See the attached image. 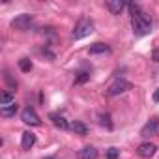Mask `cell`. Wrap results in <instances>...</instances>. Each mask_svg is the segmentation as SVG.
<instances>
[{
  "label": "cell",
  "instance_id": "cell-1",
  "mask_svg": "<svg viewBox=\"0 0 159 159\" xmlns=\"http://www.w3.org/2000/svg\"><path fill=\"white\" fill-rule=\"evenodd\" d=\"M131 26H133V32L137 36H146L150 30H152V19L146 11H139L135 15H131Z\"/></svg>",
  "mask_w": 159,
  "mask_h": 159
},
{
  "label": "cell",
  "instance_id": "cell-2",
  "mask_svg": "<svg viewBox=\"0 0 159 159\" xmlns=\"http://www.w3.org/2000/svg\"><path fill=\"white\" fill-rule=\"evenodd\" d=\"M92 32H94L92 21H88L86 17H83V19H79V23L75 25V28H73V32H71V38H73V39H83V38L90 36Z\"/></svg>",
  "mask_w": 159,
  "mask_h": 159
},
{
  "label": "cell",
  "instance_id": "cell-3",
  "mask_svg": "<svg viewBox=\"0 0 159 159\" xmlns=\"http://www.w3.org/2000/svg\"><path fill=\"white\" fill-rule=\"evenodd\" d=\"M153 135H159V118L157 116L150 118L140 129V137H153Z\"/></svg>",
  "mask_w": 159,
  "mask_h": 159
},
{
  "label": "cell",
  "instance_id": "cell-4",
  "mask_svg": "<svg viewBox=\"0 0 159 159\" xmlns=\"http://www.w3.org/2000/svg\"><path fill=\"white\" fill-rule=\"evenodd\" d=\"M127 90H131V83L124 81V79H118V81H114V83L109 86L107 96H120V94H124V92H127Z\"/></svg>",
  "mask_w": 159,
  "mask_h": 159
},
{
  "label": "cell",
  "instance_id": "cell-5",
  "mask_svg": "<svg viewBox=\"0 0 159 159\" xmlns=\"http://www.w3.org/2000/svg\"><path fill=\"white\" fill-rule=\"evenodd\" d=\"M32 15L30 13H23V15H19V17H15L13 21H11V26L15 28V30H28L30 26H32Z\"/></svg>",
  "mask_w": 159,
  "mask_h": 159
},
{
  "label": "cell",
  "instance_id": "cell-6",
  "mask_svg": "<svg viewBox=\"0 0 159 159\" xmlns=\"http://www.w3.org/2000/svg\"><path fill=\"white\" fill-rule=\"evenodd\" d=\"M21 120H23L26 125H39V124H41L39 116H38V114H36V111H34V109H30V107H26V109L21 112Z\"/></svg>",
  "mask_w": 159,
  "mask_h": 159
},
{
  "label": "cell",
  "instance_id": "cell-7",
  "mask_svg": "<svg viewBox=\"0 0 159 159\" xmlns=\"http://www.w3.org/2000/svg\"><path fill=\"white\" fill-rule=\"evenodd\" d=\"M155 152H157V146H155L153 142H142V144L137 148V153H139L140 157H144V159L153 157V155H155Z\"/></svg>",
  "mask_w": 159,
  "mask_h": 159
},
{
  "label": "cell",
  "instance_id": "cell-8",
  "mask_svg": "<svg viewBox=\"0 0 159 159\" xmlns=\"http://www.w3.org/2000/svg\"><path fill=\"white\" fill-rule=\"evenodd\" d=\"M49 120H51L58 129H69V122H67L60 112H51V114H49Z\"/></svg>",
  "mask_w": 159,
  "mask_h": 159
},
{
  "label": "cell",
  "instance_id": "cell-9",
  "mask_svg": "<svg viewBox=\"0 0 159 159\" xmlns=\"http://www.w3.org/2000/svg\"><path fill=\"white\" fill-rule=\"evenodd\" d=\"M34 144H36V135L32 131H25L23 137H21V148L23 150H30Z\"/></svg>",
  "mask_w": 159,
  "mask_h": 159
},
{
  "label": "cell",
  "instance_id": "cell-10",
  "mask_svg": "<svg viewBox=\"0 0 159 159\" xmlns=\"http://www.w3.org/2000/svg\"><path fill=\"white\" fill-rule=\"evenodd\" d=\"M105 8H107L111 13L118 15V13L125 8V2H122V0H109V2H105Z\"/></svg>",
  "mask_w": 159,
  "mask_h": 159
},
{
  "label": "cell",
  "instance_id": "cell-11",
  "mask_svg": "<svg viewBox=\"0 0 159 159\" xmlns=\"http://www.w3.org/2000/svg\"><path fill=\"white\" fill-rule=\"evenodd\" d=\"M79 159H98V150L94 146H84L83 150H79Z\"/></svg>",
  "mask_w": 159,
  "mask_h": 159
},
{
  "label": "cell",
  "instance_id": "cell-12",
  "mask_svg": "<svg viewBox=\"0 0 159 159\" xmlns=\"http://www.w3.org/2000/svg\"><path fill=\"white\" fill-rule=\"evenodd\" d=\"M17 112V103H10V105H0V114H2L4 118H10V116H15Z\"/></svg>",
  "mask_w": 159,
  "mask_h": 159
},
{
  "label": "cell",
  "instance_id": "cell-13",
  "mask_svg": "<svg viewBox=\"0 0 159 159\" xmlns=\"http://www.w3.org/2000/svg\"><path fill=\"white\" fill-rule=\"evenodd\" d=\"M69 129L73 131V133H77V135H88V127L83 124V122H71L69 124Z\"/></svg>",
  "mask_w": 159,
  "mask_h": 159
},
{
  "label": "cell",
  "instance_id": "cell-14",
  "mask_svg": "<svg viewBox=\"0 0 159 159\" xmlns=\"http://www.w3.org/2000/svg\"><path fill=\"white\" fill-rule=\"evenodd\" d=\"M109 51H111V47L107 43H101V41L90 45V54H103V52H109Z\"/></svg>",
  "mask_w": 159,
  "mask_h": 159
},
{
  "label": "cell",
  "instance_id": "cell-15",
  "mask_svg": "<svg viewBox=\"0 0 159 159\" xmlns=\"http://www.w3.org/2000/svg\"><path fill=\"white\" fill-rule=\"evenodd\" d=\"M88 79H90V71H79L75 77V84H84Z\"/></svg>",
  "mask_w": 159,
  "mask_h": 159
},
{
  "label": "cell",
  "instance_id": "cell-16",
  "mask_svg": "<svg viewBox=\"0 0 159 159\" xmlns=\"http://www.w3.org/2000/svg\"><path fill=\"white\" fill-rule=\"evenodd\" d=\"M13 101H15V98H13V92H11V90L4 92L2 98H0V105H10V103H13Z\"/></svg>",
  "mask_w": 159,
  "mask_h": 159
},
{
  "label": "cell",
  "instance_id": "cell-17",
  "mask_svg": "<svg viewBox=\"0 0 159 159\" xmlns=\"http://www.w3.org/2000/svg\"><path fill=\"white\" fill-rule=\"evenodd\" d=\"M19 69L25 71V73H28V71L32 69V60H30V58H21V60H19Z\"/></svg>",
  "mask_w": 159,
  "mask_h": 159
},
{
  "label": "cell",
  "instance_id": "cell-18",
  "mask_svg": "<svg viewBox=\"0 0 159 159\" xmlns=\"http://www.w3.org/2000/svg\"><path fill=\"white\" fill-rule=\"evenodd\" d=\"M99 124L103 127H107V129H112V122H111V116L109 114H101L99 116Z\"/></svg>",
  "mask_w": 159,
  "mask_h": 159
},
{
  "label": "cell",
  "instance_id": "cell-19",
  "mask_svg": "<svg viewBox=\"0 0 159 159\" xmlns=\"http://www.w3.org/2000/svg\"><path fill=\"white\" fill-rule=\"evenodd\" d=\"M105 157H107V159H118V157H120V150H118V148H109V150L105 152Z\"/></svg>",
  "mask_w": 159,
  "mask_h": 159
},
{
  "label": "cell",
  "instance_id": "cell-20",
  "mask_svg": "<svg viewBox=\"0 0 159 159\" xmlns=\"http://www.w3.org/2000/svg\"><path fill=\"white\" fill-rule=\"evenodd\" d=\"M127 8H129L131 15H135V13H139V11H140V6H139V4H133V2H131V4H127Z\"/></svg>",
  "mask_w": 159,
  "mask_h": 159
},
{
  "label": "cell",
  "instance_id": "cell-21",
  "mask_svg": "<svg viewBox=\"0 0 159 159\" xmlns=\"http://www.w3.org/2000/svg\"><path fill=\"white\" fill-rule=\"evenodd\" d=\"M152 60H153V62H159V49H155V51L152 52Z\"/></svg>",
  "mask_w": 159,
  "mask_h": 159
},
{
  "label": "cell",
  "instance_id": "cell-22",
  "mask_svg": "<svg viewBox=\"0 0 159 159\" xmlns=\"http://www.w3.org/2000/svg\"><path fill=\"white\" fill-rule=\"evenodd\" d=\"M152 98H153V101H155V103H159V88L153 92V96H152Z\"/></svg>",
  "mask_w": 159,
  "mask_h": 159
},
{
  "label": "cell",
  "instance_id": "cell-23",
  "mask_svg": "<svg viewBox=\"0 0 159 159\" xmlns=\"http://www.w3.org/2000/svg\"><path fill=\"white\" fill-rule=\"evenodd\" d=\"M45 159H54V157H45Z\"/></svg>",
  "mask_w": 159,
  "mask_h": 159
}]
</instances>
